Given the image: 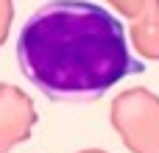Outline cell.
<instances>
[{
  "label": "cell",
  "instance_id": "obj_1",
  "mask_svg": "<svg viewBox=\"0 0 159 153\" xmlns=\"http://www.w3.org/2000/svg\"><path fill=\"white\" fill-rule=\"evenodd\" d=\"M17 64L53 103H95L145 70L123 20L95 0H48L34 8L17 33Z\"/></svg>",
  "mask_w": 159,
  "mask_h": 153
}]
</instances>
